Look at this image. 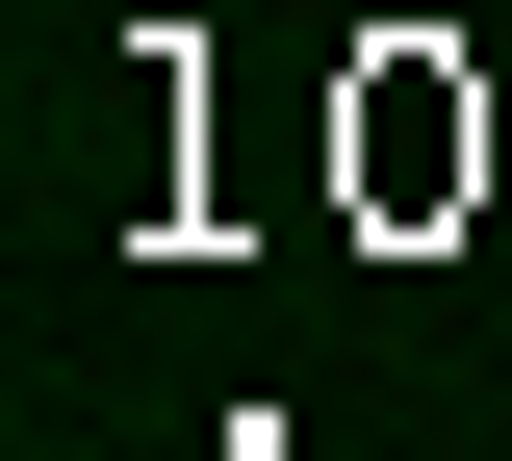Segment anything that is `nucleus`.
Here are the masks:
<instances>
[]
</instances>
